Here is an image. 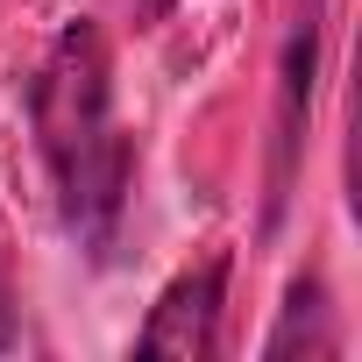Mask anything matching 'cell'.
I'll return each mask as SVG.
<instances>
[{"mask_svg": "<svg viewBox=\"0 0 362 362\" xmlns=\"http://www.w3.org/2000/svg\"><path fill=\"white\" fill-rule=\"evenodd\" d=\"M29 128L50 170L64 235L93 263H107L128 221V192H135V142L114 114V57H107L100 22L78 15L50 36L29 78Z\"/></svg>", "mask_w": 362, "mask_h": 362, "instance_id": "1", "label": "cell"}, {"mask_svg": "<svg viewBox=\"0 0 362 362\" xmlns=\"http://www.w3.org/2000/svg\"><path fill=\"white\" fill-rule=\"evenodd\" d=\"M320 36H327V0H298V15L277 50V114H270V177H263V228L284 221L291 185H298V156L313 128V93H320Z\"/></svg>", "mask_w": 362, "mask_h": 362, "instance_id": "2", "label": "cell"}, {"mask_svg": "<svg viewBox=\"0 0 362 362\" xmlns=\"http://www.w3.org/2000/svg\"><path fill=\"white\" fill-rule=\"evenodd\" d=\"M228 249L185 263L135 327V355H170V362H206L221 355V313H228Z\"/></svg>", "mask_w": 362, "mask_h": 362, "instance_id": "3", "label": "cell"}, {"mask_svg": "<svg viewBox=\"0 0 362 362\" xmlns=\"http://www.w3.org/2000/svg\"><path fill=\"white\" fill-rule=\"evenodd\" d=\"M341 348H348V341H341V320H334L327 277H320V270L291 277V291H284V305H277V327L263 334V362H291V355H305V362H334Z\"/></svg>", "mask_w": 362, "mask_h": 362, "instance_id": "4", "label": "cell"}, {"mask_svg": "<svg viewBox=\"0 0 362 362\" xmlns=\"http://www.w3.org/2000/svg\"><path fill=\"white\" fill-rule=\"evenodd\" d=\"M22 341V291H15V263H8V235H0V355Z\"/></svg>", "mask_w": 362, "mask_h": 362, "instance_id": "5", "label": "cell"}, {"mask_svg": "<svg viewBox=\"0 0 362 362\" xmlns=\"http://www.w3.org/2000/svg\"><path fill=\"white\" fill-rule=\"evenodd\" d=\"M170 8H177V0H135V15H142V22H163Z\"/></svg>", "mask_w": 362, "mask_h": 362, "instance_id": "6", "label": "cell"}]
</instances>
